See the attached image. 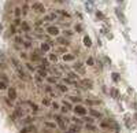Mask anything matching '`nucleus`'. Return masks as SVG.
Here are the masks:
<instances>
[{
  "label": "nucleus",
  "instance_id": "f257e3e1",
  "mask_svg": "<svg viewBox=\"0 0 137 133\" xmlns=\"http://www.w3.org/2000/svg\"><path fill=\"white\" fill-rule=\"evenodd\" d=\"M45 32H47V34H48V36H54V37H58V36L60 34L59 28H58V26H54V25H49V26H47Z\"/></svg>",
  "mask_w": 137,
  "mask_h": 133
},
{
  "label": "nucleus",
  "instance_id": "f03ea898",
  "mask_svg": "<svg viewBox=\"0 0 137 133\" xmlns=\"http://www.w3.org/2000/svg\"><path fill=\"white\" fill-rule=\"evenodd\" d=\"M73 111L75 113V115H80V117H85V115L88 114V110L85 109L84 106H81V104H77V106H74Z\"/></svg>",
  "mask_w": 137,
  "mask_h": 133
},
{
  "label": "nucleus",
  "instance_id": "7ed1b4c3",
  "mask_svg": "<svg viewBox=\"0 0 137 133\" xmlns=\"http://www.w3.org/2000/svg\"><path fill=\"white\" fill-rule=\"evenodd\" d=\"M54 118H55V121H56V125L59 126V128H60L63 132H65V130H66V124H67V121H66V119H63V118L60 117V115H58V114H55V115H54Z\"/></svg>",
  "mask_w": 137,
  "mask_h": 133
},
{
  "label": "nucleus",
  "instance_id": "20e7f679",
  "mask_svg": "<svg viewBox=\"0 0 137 133\" xmlns=\"http://www.w3.org/2000/svg\"><path fill=\"white\" fill-rule=\"evenodd\" d=\"M12 118H14V119H22V118H25V111H23V109L16 107L15 111H14V114H12Z\"/></svg>",
  "mask_w": 137,
  "mask_h": 133
},
{
  "label": "nucleus",
  "instance_id": "39448f33",
  "mask_svg": "<svg viewBox=\"0 0 137 133\" xmlns=\"http://www.w3.org/2000/svg\"><path fill=\"white\" fill-rule=\"evenodd\" d=\"M32 8L36 11V12H39V14H44V12H45V8H44V6H43L41 3H39V1H37V3H33V4H32Z\"/></svg>",
  "mask_w": 137,
  "mask_h": 133
},
{
  "label": "nucleus",
  "instance_id": "423d86ee",
  "mask_svg": "<svg viewBox=\"0 0 137 133\" xmlns=\"http://www.w3.org/2000/svg\"><path fill=\"white\" fill-rule=\"evenodd\" d=\"M80 84L81 86H82V89H92L93 88V84H92V81L90 80H86V78H84V80H80Z\"/></svg>",
  "mask_w": 137,
  "mask_h": 133
},
{
  "label": "nucleus",
  "instance_id": "0eeeda50",
  "mask_svg": "<svg viewBox=\"0 0 137 133\" xmlns=\"http://www.w3.org/2000/svg\"><path fill=\"white\" fill-rule=\"evenodd\" d=\"M37 74H39L40 77H43V78H47V77H48V70H47L45 67H43V66H39V67H37Z\"/></svg>",
  "mask_w": 137,
  "mask_h": 133
},
{
  "label": "nucleus",
  "instance_id": "6e6552de",
  "mask_svg": "<svg viewBox=\"0 0 137 133\" xmlns=\"http://www.w3.org/2000/svg\"><path fill=\"white\" fill-rule=\"evenodd\" d=\"M74 70H75V73H80V74H85V67H84V64L80 62H77L74 66Z\"/></svg>",
  "mask_w": 137,
  "mask_h": 133
},
{
  "label": "nucleus",
  "instance_id": "1a4fd4ad",
  "mask_svg": "<svg viewBox=\"0 0 137 133\" xmlns=\"http://www.w3.org/2000/svg\"><path fill=\"white\" fill-rule=\"evenodd\" d=\"M7 91H8V99H10L11 102H14V100L16 99V89L11 86V88H8Z\"/></svg>",
  "mask_w": 137,
  "mask_h": 133
},
{
  "label": "nucleus",
  "instance_id": "9d476101",
  "mask_svg": "<svg viewBox=\"0 0 137 133\" xmlns=\"http://www.w3.org/2000/svg\"><path fill=\"white\" fill-rule=\"evenodd\" d=\"M56 43L58 44H60V45H63V47H67V45H70V41L66 39V37H56Z\"/></svg>",
  "mask_w": 137,
  "mask_h": 133
},
{
  "label": "nucleus",
  "instance_id": "9b49d317",
  "mask_svg": "<svg viewBox=\"0 0 137 133\" xmlns=\"http://www.w3.org/2000/svg\"><path fill=\"white\" fill-rule=\"evenodd\" d=\"M89 114H90V117H93V118H103V114L102 113H99L97 110H95V109H90L89 110Z\"/></svg>",
  "mask_w": 137,
  "mask_h": 133
},
{
  "label": "nucleus",
  "instance_id": "f8f14e48",
  "mask_svg": "<svg viewBox=\"0 0 137 133\" xmlns=\"http://www.w3.org/2000/svg\"><path fill=\"white\" fill-rule=\"evenodd\" d=\"M40 49H41V52H43V54H47V52H49V49H51V45L47 44V43L44 41V43H41V44H40Z\"/></svg>",
  "mask_w": 137,
  "mask_h": 133
},
{
  "label": "nucleus",
  "instance_id": "ddd939ff",
  "mask_svg": "<svg viewBox=\"0 0 137 133\" xmlns=\"http://www.w3.org/2000/svg\"><path fill=\"white\" fill-rule=\"evenodd\" d=\"M67 77L70 80H73V81H74V80H77V81L80 80V76H78L75 71H67Z\"/></svg>",
  "mask_w": 137,
  "mask_h": 133
},
{
  "label": "nucleus",
  "instance_id": "4468645a",
  "mask_svg": "<svg viewBox=\"0 0 137 133\" xmlns=\"http://www.w3.org/2000/svg\"><path fill=\"white\" fill-rule=\"evenodd\" d=\"M56 89H59V92H62V93H66L69 91L67 85H65V84H56Z\"/></svg>",
  "mask_w": 137,
  "mask_h": 133
},
{
  "label": "nucleus",
  "instance_id": "2eb2a0df",
  "mask_svg": "<svg viewBox=\"0 0 137 133\" xmlns=\"http://www.w3.org/2000/svg\"><path fill=\"white\" fill-rule=\"evenodd\" d=\"M26 104H27V106H29V107L33 110V114H37V113H39V107H37L34 103H32L30 100H27V102H26Z\"/></svg>",
  "mask_w": 137,
  "mask_h": 133
},
{
  "label": "nucleus",
  "instance_id": "dca6fc26",
  "mask_svg": "<svg viewBox=\"0 0 137 133\" xmlns=\"http://www.w3.org/2000/svg\"><path fill=\"white\" fill-rule=\"evenodd\" d=\"M74 59H75V56L73 54H65L63 55V60H65V62H73Z\"/></svg>",
  "mask_w": 137,
  "mask_h": 133
},
{
  "label": "nucleus",
  "instance_id": "f3484780",
  "mask_svg": "<svg viewBox=\"0 0 137 133\" xmlns=\"http://www.w3.org/2000/svg\"><path fill=\"white\" fill-rule=\"evenodd\" d=\"M69 100H70V102H73V103H77V104H80L81 97H80V96H75V95H70V96H69Z\"/></svg>",
  "mask_w": 137,
  "mask_h": 133
},
{
  "label": "nucleus",
  "instance_id": "a211bd4d",
  "mask_svg": "<svg viewBox=\"0 0 137 133\" xmlns=\"http://www.w3.org/2000/svg\"><path fill=\"white\" fill-rule=\"evenodd\" d=\"M30 132H33V126L32 125L25 126V128H22V129L19 130V133H30Z\"/></svg>",
  "mask_w": 137,
  "mask_h": 133
},
{
  "label": "nucleus",
  "instance_id": "6ab92c4d",
  "mask_svg": "<svg viewBox=\"0 0 137 133\" xmlns=\"http://www.w3.org/2000/svg\"><path fill=\"white\" fill-rule=\"evenodd\" d=\"M14 41H15V44H23V37L21 36V34H15V37H14Z\"/></svg>",
  "mask_w": 137,
  "mask_h": 133
},
{
  "label": "nucleus",
  "instance_id": "aec40b11",
  "mask_svg": "<svg viewBox=\"0 0 137 133\" xmlns=\"http://www.w3.org/2000/svg\"><path fill=\"white\" fill-rule=\"evenodd\" d=\"M84 44H85V47L90 48L92 47V40L89 39L88 36H84Z\"/></svg>",
  "mask_w": 137,
  "mask_h": 133
},
{
  "label": "nucleus",
  "instance_id": "412c9836",
  "mask_svg": "<svg viewBox=\"0 0 137 133\" xmlns=\"http://www.w3.org/2000/svg\"><path fill=\"white\" fill-rule=\"evenodd\" d=\"M41 103H43V106H45V107H49V106L52 104V102H51V99H49V97H43Z\"/></svg>",
  "mask_w": 137,
  "mask_h": 133
},
{
  "label": "nucleus",
  "instance_id": "4be33fe9",
  "mask_svg": "<svg viewBox=\"0 0 137 133\" xmlns=\"http://www.w3.org/2000/svg\"><path fill=\"white\" fill-rule=\"evenodd\" d=\"M111 96H113L114 99H118V96H119V91L117 89V88H111Z\"/></svg>",
  "mask_w": 137,
  "mask_h": 133
},
{
  "label": "nucleus",
  "instance_id": "5701e85b",
  "mask_svg": "<svg viewBox=\"0 0 137 133\" xmlns=\"http://www.w3.org/2000/svg\"><path fill=\"white\" fill-rule=\"evenodd\" d=\"M47 82H48V84H51V85H54V84L56 85V84H58V80L55 78L54 76H51V77H47Z\"/></svg>",
  "mask_w": 137,
  "mask_h": 133
},
{
  "label": "nucleus",
  "instance_id": "b1692460",
  "mask_svg": "<svg viewBox=\"0 0 137 133\" xmlns=\"http://www.w3.org/2000/svg\"><path fill=\"white\" fill-rule=\"evenodd\" d=\"M21 29H22L25 33H27V32L30 30V26L27 25V22H22V24H21Z\"/></svg>",
  "mask_w": 137,
  "mask_h": 133
},
{
  "label": "nucleus",
  "instance_id": "393cba45",
  "mask_svg": "<svg viewBox=\"0 0 137 133\" xmlns=\"http://www.w3.org/2000/svg\"><path fill=\"white\" fill-rule=\"evenodd\" d=\"M33 121H34V117H25L23 118V124L25 125H30Z\"/></svg>",
  "mask_w": 137,
  "mask_h": 133
},
{
  "label": "nucleus",
  "instance_id": "a878e982",
  "mask_svg": "<svg viewBox=\"0 0 137 133\" xmlns=\"http://www.w3.org/2000/svg\"><path fill=\"white\" fill-rule=\"evenodd\" d=\"M14 15H15L16 18H19V16L22 15V8H19V7L14 8Z\"/></svg>",
  "mask_w": 137,
  "mask_h": 133
},
{
  "label": "nucleus",
  "instance_id": "bb28decb",
  "mask_svg": "<svg viewBox=\"0 0 137 133\" xmlns=\"http://www.w3.org/2000/svg\"><path fill=\"white\" fill-rule=\"evenodd\" d=\"M69 130H70L71 133H80V126H77V125H71Z\"/></svg>",
  "mask_w": 137,
  "mask_h": 133
},
{
  "label": "nucleus",
  "instance_id": "cd10ccee",
  "mask_svg": "<svg viewBox=\"0 0 137 133\" xmlns=\"http://www.w3.org/2000/svg\"><path fill=\"white\" fill-rule=\"evenodd\" d=\"M44 125L49 128V129H55L56 128V124H54V122H51V121H47V122H44Z\"/></svg>",
  "mask_w": 137,
  "mask_h": 133
},
{
  "label": "nucleus",
  "instance_id": "c85d7f7f",
  "mask_svg": "<svg viewBox=\"0 0 137 133\" xmlns=\"http://www.w3.org/2000/svg\"><path fill=\"white\" fill-rule=\"evenodd\" d=\"M6 89H8L7 82H6V81H3V80H0V91H6Z\"/></svg>",
  "mask_w": 137,
  "mask_h": 133
},
{
  "label": "nucleus",
  "instance_id": "c756f323",
  "mask_svg": "<svg viewBox=\"0 0 137 133\" xmlns=\"http://www.w3.org/2000/svg\"><path fill=\"white\" fill-rule=\"evenodd\" d=\"M25 66L27 67V70H29V71H33V73H34V71H37V67H34L32 63H26Z\"/></svg>",
  "mask_w": 137,
  "mask_h": 133
},
{
  "label": "nucleus",
  "instance_id": "7c9ffc66",
  "mask_svg": "<svg viewBox=\"0 0 137 133\" xmlns=\"http://www.w3.org/2000/svg\"><path fill=\"white\" fill-rule=\"evenodd\" d=\"M48 59H49V62H55V63H56L58 62V55L56 54H49Z\"/></svg>",
  "mask_w": 137,
  "mask_h": 133
},
{
  "label": "nucleus",
  "instance_id": "2f4dec72",
  "mask_svg": "<svg viewBox=\"0 0 137 133\" xmlns=\"http://www.w3.org/2000/svg\"><path fill=\"white\" fill-rule=\"evenodd\" d=\"M84 122H86V124H93V122H95V118L93 117H86V115H85Z\"/></svg>",
  "mask_w": 137,
  "mask_h": 133
},
{
  "label": "nucleus",
  "instance_id": "473e14b6",
  "mask_svg": "<svg viewBox=\"0 0 137 133\" xmlns=\"http://www.w3.org/2000/svg\"><path fill=\"white\" fill-rule=\"evenodd\" d=\"M85 128H86V130H90V132L96 130V126L93 125V124H86V125H85Z\"/></svg>",
  "mask_w": 137,
  "mask_h": 133
},
{
  "label": "nucleus",
  "instance_id": "72a5a7b5",
  "mask_svg": "<svg viewBox=\"0 0 137 133\" xmlns=\"http://www.w3.org/2000/svg\"><path fill=\"white\" fill-rule=\"evenodd\" d=\"M100 126H102L103 129H108V128L111 126V124H110V122H107V121H103V122H100Z\"/></svg>",
  "mask_w": 137,
  "mask_h": 133
},
{
  "label": "nucleus",
  "instance_id": "f704fd0d",
  "mask_svg": "<svg viewBox=\"0 0 137 133\" xmlns=\"http://www.w3.org/2000/svg\"><path fill=\"white\" fill-rule=\"evenodd\" d=\"M58 12H59V14H60L62 16H66V18H70V14H69L67 11H65V10H59Z\"/></svg>",
  "mask_w": 137,
  "mask_h": 133
},
{
  "label": "nucleus",
  "instance_id": "c9c22d12",
  "mask_svg": "<svg viewBox=\"0 0 137 133\" xmlns=\"http://www.w3.org/2000/svg\"><path fill=\"white\" fill-rule=\"evenodd\" d=\"M71 122L77 124V125H82V121H81L80 118H77V117H73V118H71Z\"/></svg>",
  "mask_w": 137,
  "mask_h": 133
},
{
  "label": "nucleus",
  "instance_id": "e433bc0d",
  "mask_svg": "<svg viewBox=\"0 0 137 133\" xmlns=\"http://www.w3.org/2000/svg\"><path fill=\"white\" fill-rule=\"evenodd\" d=\"M34 81H36L37 84H43V82H44V78H43V77H40V76L37 74V76L34 77Z\"/></svg>",
  "mask_w": 137,
  "mask_h": 133
},
{
  "label": "nucleus",
  "instance_id": "4c0bfd02",
  "mask_svg": "<svg viewBox=\"0 0 137 133\" xmlns=\"http://www.w3.org/2000/svg\"><path fill=\"white\" fill-rule=\"evenodd\" d=\"M51 106H52V109L55 110V111H59V110H60V106H59L56 102H52V104H51Z\"/></svg>",
  "mask_w": 137,
  "mask_h": 133
},
{
  "label": "nucleus",
  "instance_id": "58836bf2",
  "mask_svg": "<svg viewBox=\"0 0 137 133\" xmlns=\"http://www.w3.org/2000/svg\"><path fill=\"white\" fill-rule=\"evenodd\" d=\"M86 64H88V66H95V60H93V58H88V59H86Z\"/></svg>",
  "mask_w": 137,
  "mask_h": 133
},
{
  "label": "nucleus",
  "instance_id": "ea45409f",
  "mask_svg": "<svg viewBox=\"0 0 137 133\" xmlns=\"http://www.w3.org/2000/svg\"><path fill=\"white\" fill-rule=\"evenodd\" d=\"M30 60H32V62H39V60H41V59L37 56V55H30Z\"/></svg>",
  "mask_w": 137,
  "mask_h": 133
},
{
  "label": "nucleus",
  "instance_id": "a19ab883",
  "mask_svg": "<svg viewBox=\"0 0 137 133\" xmlns=\"http://www.w3.org/2000/svg\"><path fill=\"white\" fill-rule=\"evenodd\" d=\"M25 48H30L32 47V41H26V40H23V44H22Z\"/></svg>",
  "mask_w": 137,
  "mask_h": 133
},
{
  "label": "nucleus",
  "instance_id": "79ce46f5",
  "mask_svg": "<svg viewBox=\"0 0 137 133\" xmlns=\"http://www.w3.org/2000/svg\"><path fill=\"white\" fill-rule=\"evenodd\" d=\"M56 52H59V54H63V55H65V54H66V48H65V47H59V48L56 49ZM56 52H55V54H56Z\"/></svg>",
  "mask_w": 137,
  "mask_h": 133
},
{
  "label": "nucleus",
  "instance_id": "37998d69",
  "mask_svg": "<svg viewBox=\"0 0 137 133\" xmlns=\"http://www.w3.org/2000/svg\"><path fill=\"white\" fill-rule=\"evenodd\" d=\"M62 104H63V106H65V107H66L67 110H71V104H70L69 102H66V100H63V102H62Z\"/></svg>",
  "mask_w": 137,
  "mask_h": 133
},
{
  "label": "nucleus",
  "instance_id": "c03bdc74",
  "mask_svg": "<svg viewBox=\"0 0 137 133\" xmlns=\"http://www.w3.org/2000/svg\"><path fill=\"white\" fill-rule=\"evenodd\" d=\"M113 80L114 81H119V74L118 73H113Z\"/></svg>",
  "mask_w": 137,
  "mask_h": 133
},
{
  "label": "nucleus",
  "instance_id": "a18cd8bd",
  "mask_svg": "<svg viewBox=\"0 0 137 133\" xmlns=\"http://www.w3.org/2000/svg\"><path fill=\"white\" fill-rule=\"evenodd\" d=\"M44 89H45V92H47V93L52 92V88H51V85H45V86H44Z\"/></svg>",
  "mask_w": 137,
  "mask_h": 133
},
{
  "label": "nucleus",
  "instance_id": "49530a36",
  "mask_svg": "<svg viewBox=\"0 0 137 133\" xmlns=\"http://www.w3.org/2000/svg\"><path fill=\"white\" fill-rule=\"evenodd\" d=\"M59 111H60L62 114H67V113H69V110L66 109L65 106H63V107H60V110H59Z\"/></svg>",
  "mask_w": 137,
  "mask_h": 133
},
{
  "label": "nucleus",
  "instance_id": "de8ad7c7",
  "mask_svg": "<svg viewBox=\"0 0 137 133\" xmlns=\"http://www.w3.org/2000/svg\"><path fill=\"white\" fill-rule=\"evenodd\" d=\"M73 36V32L70 30H65V37H71Z\"/></svg>",
  "mask_w": 137,
  "mask_h": 133
},
{
  "label": "nucleus",
  "instance_id": "09e8293b",
  "mask_svg": "<svg viewBox=\"0 0 137 133\" xmlns=\"http://www.w3.org/2000/svg\"><path fill=\"white\" fill-rule=\"evenodd\" d=\"M14 26H21V19L19 18H16L15 21H14Z\"/></svg>",
  "mask_w": 137,
  "mask_h": 133
},
{
  "label": "nucleus",
  "instance_id": "8fccbe9b",
  "mask_svg": "<svg viewBox=\"0 0 137 133\" xmlns=\"http://www.w3.org/2000/svg\"><path fill=\"white\" fill-rule=\"evenodd\" d=\"M75 30H77V32H82V28H81V25H77V26H75Z\"/></svg>",
  "mask_w": 137,
  "mask_h": 133
},
{
  "label": "nucleus",
  "instance_id": "3c124183",
  "mask_svg": "<svg viewBox=\"0 0 137 133\" xmlns=\"http://www.w3.org/2000/svg\"><path fill=\"white\" fill-rule=\"evenodd\" d=\"M21 58L22 59H27V55L25 54V52H21Z\"/></svg>",
  "mask_w": 137,
  "mask_h": 133
},
{
  "label": "nucleus",
  "instance_id": "603ef678",
  "mask_svg": "<svg viewBox=\"0 0 137 133\" xmlns=\"http://www.w3.org/2000/svg\"><path fill=\"white\" fill-rule=\"evenodd\" d=\"M97 18H102V19H103V18H104V15H103L102 12H97Z\"/></svg>",
  "mask_w": 137,
  "mask_h": 133
},
{
  "label": "nucleus",
  "instance_id": "864d4df0",
  "mask_svg": "<svg viewBox=\"0 0 137 133\" xmlns=\"http://www.w3.org/2000/svg\"><path fill=\"white\" fill-rule=\"evenodd\" d=\"M86 104H89V106H92V104H93V102H92V100H88V99H86Z\"/></svg>",
  "mask_w": 137,
  "mask_h": 133
},
{
  "label": "nucleus",
  "instance_id": "5fc2aeb1",
  "mask_svg": "<svg viewBox=\"0 0 137 133\" xmlns=\"http://www.w3.org/2000/svg\"><path fill=\"white\" fill-rule=\"evenodd\" d=\"M10 29H11V32H12V33H15V26H14V25H12V26H11Z\"/></svg>",
  "mask_w": 137,
  "mask_h": 133
},
{
  "label": "nucleus",
  "instance_id": "6e6d98bb",
  "mask_svg": "<svg viewBox=\"0 0 137 133\" xmlns=\"http://www.w3.org/2000/svg\"><path fill=\"white\" fill-rule=\"evenodd\" d=\"M63 133H71V132H70V130H65Z\"/></svg>",
  "mask_w": 137,
  "mask_h": 133
},
{
  "label": "nucleus",
  "instance_id": "4d7b16f0",
  "mask_svg": "<svg viewBox=\"0 0 137 133\" xmlns=\"http://www.w3.org/2000/svg\"><path fill=\"white\" fill-rule=\"evenodd\" d=\"M136 119H137V115H136Z\"/></svg>",
  "mask_w": 137,
  "mask_h": 133
},
{
  "label": "nucleus",
  "instance_id": "13d9d810",
  "mask_svg": "<svg viewBox=\"0 0 137 133\" xmlns=\"http://www.w3.org/2000/svg\"><path fill=\"white\" fill-rule=\"evenodd\" d=\"M25 1H27V0H25Z\"/></svg>",
  "mask_w": 137,
  "mask_h": 133
}]
</instances>
